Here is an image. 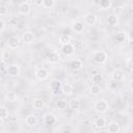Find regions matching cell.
Wrapping results in <instances>:
<instances>
[{
    "mask_svg": "<svg viewBox=\"0 0 133 133\" xmlns=\"http://www.w3.org/2000/svg\"><path fill=\"white\" fill-rule=\"evenodd\" d=\"M108 107H109V105H108V102L106 100H98L94 105L95 110L97 112H100V113L106 112L108 110Z\"/></svg>",
    "mask_w": 133,
    "mask_h": 133,
    "instance_id": "obj_1",
    "label": "cell"
},
{
    "mask_svg": "<svg viewBox=\"0 0 133 133\" xmlns=\"http://www.w3.org/2000/svg\"><path fill=\"white\" fill-rule=\"evenodd\" d=\"M94 60H95V62H97L98 64H103V63H105L106 62V60H107V54H106V52H104V51H102V50H100V51H96L95 53H94Z\"/></svg>",
    "mask_w": 133,
    "mask_h": 133,
    "instance_id": "obj_2",
    "label": "cell"
},
{
    "mask_svg": "<svg viewBox=\"0 0 133 133\" xmlns=\"http://www.w3.org/2000/svg\"><path fill=\"white\" fill-rule=\"evenodd\" d=\"M6 74L10 77H16V76H19L20 75V72H21V69L18 64H11V65H8L7 69H6Z\"/></svg>",
    "mask_w": 133,
    "mask_h": 133,
    "instance_id": "obj_3",
    "label": "cell"
},
{
    "mask_svg": "<svg viewBox=\"0 0 133 133\" xmlns=\"http://www.w3.org/2000/svg\"><path fill=\"white\" fill-rule=\"evenodd\" d=\"M18 11L22 16H27L31 11V6H30V4L28 2H22L18 7Z\"/></svg>",
    "mask_w": 133,
    "mask_h": 133,
    "instance_id": "obj_4",
    "label": "cell"
},
{
    "mask_svg": "<svg viewBox=\"0 0 133 133\" xmlns=\"http://www.w3.org/2000/svg\"><path fill=\"white\" fill-rule=\"evenodd\" d=\"M35 77L38 79V80H41V81H44V80H46V79H48V77H49V72L45 69V68H38V69H36L35 70Z\"/></svg>",
    "mask_w": 133,
    "mask_h": 133,
    "instance_id": "obj_5",
    "label": "cell"
},
{
    "mask_svg": "<svg viewBox=\"0 0 133 133\" xmlns=\"http://www.w3.org/2000/svg\"><path fill=\"white\" fill-rule=\"evenodd\" d=\"M21 38H22V42L24 44H32L34 42V39H35V36H34V34L32 32L26 31V32H24L22 34V37Z\"/></svg>",
    "mask_w": 133,
    "mask_h": 133,
    "instance_id": "obj_6",
    "label": "cell"
},
{
    "mask_svg": "<svg viewBox=\"0 0 133 133\" xmlns=\"http://www.w3.org/2000/svg\"><path fill=\"white\" fill-rule=\"evenodd\" d=\"M111 77H112V79H113L115 82H118V81L124 80V78H125V73H124V71L121 70V69H115V70L112 72Z\"/></svg>",
    "mask_w": 133,
    "mask_h": 133,
    "instance_id": "obj_7",
    "label": "cell"
},
{
    "mask_svg": "<svg viewBox=\"0 0 133 133\" xmlns=\"http://www.w3.org/2000/svg\"><path fill=\"white\" fill-rule=\"evenodd\" d=\"M20 43H21V42H20V38H19V37H17V36H11V37H9V38H8L7 46H8V48H9V49L15 50V49L19 48Z\"/></svg>",
    "mask_w": 133,
    "mask_h": 133,
    "instance_id": "obj_8",
    "label": "cell"
},
{
    "mask_svg": "<svg viewBox=\"0 0 133 133\" xmlns=\"http://www.w3.org/2000/svg\"><path fill=\"white\" fill-rule=\"evenodd\" d=\"M84 22H85V24H87L89 26L95 25L97 23V17H96V15H94L91 12L85 14L84 15Z\"/></svg>",
    "mask_w": 133,
    "mask_h": 133,
    "instance_id": "obj_9",
    "label": "cell"
},
{
    "mask_svg": "<svg viewBox=\"0 0 133 133\" xmlns=\"http://www.w3.org/2000/svg\"><path fill=\"white\" fill-rule=\"evenodd\" d=\"M107 131L109 133H118L121 131V126L117 122H110L107 125Z\"/></svg>",
    "mask_w": 133,
    "mask_h": 133,
    "instance_id": "obj_10",
    "label": "cell"
},
{
    "mask_svg": "<svg viewBox=\"0 0 133 133\" xmlns=\"http://www.w3.org/2000/svg\"><path fill=\"white\" fill-rule=\"evenodd\" d=\"M61 51H62V53H63L64 55L70 56V55H72V54L74 53L75 47H74L71 43H69V44H65V45H62V46H61Z\"/></svg>",
    "mask_w": 133,
    "mask_h": 133,
    "instance_id": "obj_11",
    "label": "cell"
},
{
    "mask_svg": "<svg viewBox=\"0 0 133 133\" xmlns=\"http://www.w3.org/2000/svg\"><path fill=\"white\" fill-rule=\"evenodd\" d=\"M84 28H85V26H84V24H83L81 21H76V22H74L73 25H72V29H73V31H75L76 33H81V32H83V31H84Z\"/></svg>",
    "mask_w": 133,
    "mask_h": 133,
    "instance_id": "obj_12",
    "label": "cell"
},
{
    "mask_svg": "<svg viewBox=\"0 0 133 133\" xmlns=\"http://www.w3.org/2000/svg\"><path fill=\"white\" fill-rule=\"evenodd\" d=\"M44 123H45L46 125H48V126L54 125V124L56 123V117H55V115L52 114V113H46V114L44 115Z\"/></svg>",
    "mask_w": 133,
    "mask_h": 133,
    "instance_id": "obj_13",
    "label": "cell"
},
{
    "mask_svg": "<svg viewBox=\"0 0 133 133\" xmlns=\"http://www.w3.org/2000/svg\"><path fill=\"white\" fill-rule=\"evenodd\" d=\"M60 91H61L62 95H64V96H70V95H72V92H73V86H72L70 83L61 84V86H60Z\"/></svg>",
    "mask_w": 133,
    "mask_h": 133,
    "instance_id": "obj_14",
    "label": "cell"
},
{
    "mask_svg": "<svg viewBox=\"0 0 133 133\" xmlns=\"http://www.w3.org/2000/svg\"><path fill=\"white\" fill-rule=\"evenodd\" d=\"M59 59H60V56H59V54H58L57 52H55V51L50 52L49 55H48V61H49L50 63H57V62L59 61Z\"/></svg>",
    "mask_w": 133,
    "mask_h": 133,
    "instance_id": "obj_15",
    "label": "cell"
},
{
    "mask_svg": "<svg viewBox=\"0 0 133 133\" xmlns=\"http://www.w3.org/2000/svg\"><path fill=\"white\" fill-rule=\"evenodd\" d=\"M45 105H46L45 101H44L43 99H39V98L34 99L33 102H32V106H33V108H34V109H37V110L43 109V108L45 107Z\"/></svg>",
    "mask_w": 133,
    "mask_h": 133,
    "instance_id": "obj_16",
    "label": "cell"
},
{
    "mask_svg": "<svg viewBox=\"0 0 133 133\" xmlns=\"http://www.w3.org/2000/svg\"><path fill=\"white\" fill-rule=\"evenodd\" d=\"M25 122H26V125H27V126H29V127H34V126L37 125V117H36L34 114H30V115H28V116L26 117Z\"/></svg>",
    "mask_w": 133,
    "mask_h": 133,
    "instance_id": "obj_17",
    "label": "cell"
},
{
    "mask_svg": "<svg viewBox=\"0 0 133 133\" xmlns=\"http://www.w3.org/2000/svg\"><path fill=\"white\" fill-rule=\"evenodd\" d=\"M83 66V62L79 59H74L72 62H71V68L74 70V71H80Z\"/></svg>",
    "mask_w": 133,
    "mask_h": 133,
    "instance_id": "obj_18",
    "label": "cell"
},
{
    "mask_svg": "<svg viewBox=\"0 0 133 133\" xmlns=\"http://www.w3.org/2000/svg\"><path fill=\"white\" fill-rule=\"evenodd\" d=\"M60 86H61V82L60 81H58V80L52 81V83H51V89H52V94L54 96L57 95V91L60 89Z\"/></svg>",
    "mask_w": 133,
    "mask_h": 133,
    "instance_id": "obj_19",
    "label": "cell"
},
{
    "mask_svg": "<svg viewBox=\"0 0 133 133\" xmlns=\"http://www.w3.org/2000/svg\"><path fill=\"white\" fill-rule=\"evenodd\" d=\"M107 23H108V25H110V26H112V27L117 26V24H118V19H117L116 16L110 15V16H108V18H107Z\"/></svg>",
    "mask_w": 133,
    "mask_h": 133,
    "instance_id": "obj_20",
    "label": "cell"
},
{
    "mask_svg": "<svg viewBox=\"0 0 133 133\" xmlns=\"http://www.w3.org/2000/svg\"><path fill=\"white\" fill-rule=\"evenodd\" d=\"M5 100L7 102H15L18 100V95L15 91H8L5 95Z\"/></svg>",
    "mask_w": 133,
    "mask_h": 133,
    "instance_id": "obj_21",
    "label": "cell"
},
{
    "mask_svg": "<svg viewBox=\"0 0 133 133\" xmlns=\"http://www.w3.org/2000/svg\"><path fill=\"white\" fill-rule=\"evenodd\" d=\"M106 119L104 117H98L96 121H95V126L96 128L98 129H103L105 126H106Z\"/></svg>",
    "mask_w": 133,
    "mask_h": 133,
    "instance_id": "obj_22",
    "label": "cell"
},
{
    "mask_svg": "<svg viewBox=\"0 0 133 133\" xmlns=\"http://www.w3.org/2000/svg\"><path fill=\"white\" fill-rule=\"evenodd\" d=\"M71 39H72V37H71V35H69V34H61V35L59 36V43L61 44V46L71 43Z\"/></svg>",
    "mask_w": 133,
    "mask_h": 133,
    "instance_id": "obj_23",
    "label": "cell"
},
{
    "mask_svg": "<svg viewBox=\"0 0 133 133\" xmlns=\"http://www.w3.org/2000/svg\"><path fill=\"white\" fill-rule=\"evenodd\" d=\"M69 106H70L71 109L77 110V109H79V107H80V101H79L78 99H73V100L70 101Z\"/></svg>",
    "mask_w": 133,
    "mask_h": 133,
    "instance_id": "obj_24",
    "label": "cell"
},
{
    "mask_svg": "<svg viewBox=\"0 0 133 133\" xmlns=\"http://www.w3.org/2000/svg\"><path fill=\"white\" fill-rule=\"evenodd\" d=\"M91 80H92V82L95 84H100L103 81V76L100 73H95L92 75V77H91Z\"/></svg>",
    "mask_w": 133,
    "mask_h": 133,
    "instance_id": "obj_25",
    "label": "cell"
},
{
    "mask_svg": "<svg viewBox=\"0 0 133 133\" xmlns=\"http://www.w3.org/2000/svg\"><path fill=\"white\" fill-rule=\"evenodd\" d=\"M99 5L102 9H108L111 7V0H100Z\"/></svg>",
    "mask_w": 133,
    "mask_h": 133,
    "instance_id": "obj_26",
    "label": "cell"
},
{
    "mask_svg": "<svg viewBox=\"0 0 133 133\" xmlns=\"http://www.w3.org/2000/svg\"><path fill=\"white\" fill-rule=\"evenodd\" d=\"M90 92H91V95H94V96L100 95V92H101V87H100V85H99V84H94V85H91V86H90Z\"/></svg>",
    "mask_w": 133,
    "mask_h": 133,
    "instance_id": "obj_27",
    "label": "cell"
},
{
    "mask_svg": "<svg viewBox=\"0 0 133 133\" xmlns=\"http://www.w3.org/2000/svg\"><path fill=\"white\" fill-rule=\"evenodd\" d=\"M55 4V0H43L42 5L45 8H52Z\"/></svg>",
    "mask_w": 133,
    "mask_h": 133,
    "instance_id": "obj_28",
    "label": "cell"
},
{
    "mask_svg": "<svg viewBox=\"0 0 133 133\" xmlns=\"http://www.w3.org/2000/svg\"><path fill=\"white\" fill-rule=\"evenodd\" d=\"M8 115V110L4 106H0V117L1 118H6Z\"/></svg>",
    "mask_w": 133,
    "mask_h": 133,
    "instance_id": "obj_29",
    "label": "cell"
},
{
    "mask_svg": "<svg viewBox=\"0 0 133 133\" xmlns=\"http://www.w3.org/2000/svg\"><path fill=\"white\" fill-rule=\"evenodd\" d=\"M56 106H57L58 109H64L66 107V102L63 101V100H60V101L57 102V105Z\"/></svg>",
    "mask_w": 133,
    "mask_h": 133,
    "instance_id": "obj_30",
    "label": "cell"
},
{
    "mask_svg": "<svg viewBox=\"0 0 133 133\" xmlns=\"http://www.w3.org/2000/svg\"><path fill=\"white\" fill-rule=\"evenodd\" d=\"M7 64H6V62L3 60V59H0V72H4V71H6V69H7Z\"/></svg>",
    "mask_w": 133,
    "mask_h": 133,
    "instance_id": "obj_31",
    "label": "cell"
},
{
    "mask_svg": "<svg viewBox=\"0 0 133 133\" xmlns=\"http://www.w3.org/2000/svg\"><path fill=\"white\" fill-rule=\"evenodd\" d=\"M126 63H127V68H128V69H129L130 71H132V70H133V64H132V59H131V58H129V59L127 60V62H126Z\"/></svg>",
    "mask_w": 133,
    "mask_h": 133,
    "instance_id": "obj_32",
    "label": "cell"
},
{
    "mask_svg": "<svg viewBox=\"0 0 133 133\" xmlns=\"http://www.w3.org/2000/svg\"><path fill=\"white\" fill-rule=\"evenodd\" d=\"M4 28H5V23H4V21H3V20H1V19H0V32H1Z\"/></svg>",
    "mask_w": 133,
    "mask_h": 133,
    "instance_id": "obj_33",
    "label": "cell"
},
{
    "mask_svg": "<svg viewBox=\"0 0 133 133\" xmlns=\"http://www.w3.org/2000/svg\"><path fill=\"white\" fill-rule=\"evenodd\" d=\"M61 131H62V132H73V129H72V128H69V127H68V128L65 127V128H63Z\"/></svg>",
    "mask_w": 133,
    "mask_h": 133,
    "instance_id": "obj_34",
    "label": "cell"
},
{
    "mask_svg": "<svg viewBox=\"0 0 133 133\" xmlns=\"http://www.w3.org/2000/svg\"><path fill=\"white\" fill-rule=\"evenodd\" d=\"M42 2H43V0H36V4L37 5H42Z\"/></svg>",
    "mask_w": 133,
    "mask_h": 133,
    "instance_id": "obj_35",
    "label": "cell"
},
{
    "mask_svg": "<svg viewBox=\"0 0 133 133\" xmlns=\"http://www.w3.org/2000/svg\"><path fill=\"white\" fill-rule=\"evenodd\" d=\"M1 125H3V118L0 117V126H1Z\"/></svg>",
    "mask_w": 133,
    "mask_h": 133,
    "instance_id": "obj_36",
    "label": "cell"
},
{
    "mask_svg": "<svg viewBox=\"0 0 133 133\" xmlns=\"http://www.w3.org/2000/svg\"><path fill=\"white\" fill-rule=\"evenodd\" d=\"M0 82H1V79H0Z\"/></svg>",
    "mask_w": 133,
    "mask_h": 133,
    "instance_id": "obj_37",
    "label": "cell"
}]
</instances>
